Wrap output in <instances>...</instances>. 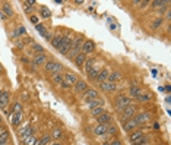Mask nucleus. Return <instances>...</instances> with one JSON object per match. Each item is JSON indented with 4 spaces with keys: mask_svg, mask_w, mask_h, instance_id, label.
<instances>
[{
    "mask_svg": "<svg viewBox=\"0 0 171 145\" xmlns=\"http://www.w3.org/2000/svg\"><path fill=\"white\" fill-rule=\"evenodd\" d=\"M63 78H65V82H67L69 85H70V84H76V81H77V76L75 75V73H66Z\"/></svg>",
    "mask_w": 171,
    "mask_h": 145,
    "instance_id": "18",
    "label": "nucleus"
},
{
    "mask_svg": "<svg viewBox=\"0 0 171 145\" xmlns=\"http://www.w3.org/2000/svg\"><path fill=\"white\" fill-rule=\"evenodd\" d=\"M31 47H32L34 51H37V53H40V54H43V53H44V47H41L40 44H35V43H32V44H31Z\"/></svg>",
    "mask_w": 171,
    "mask_h": 145,
    "instance_id": "32",
    "label": "nucleus"
},
{
    "mask_svg": "<svg viewBox=\"0 0 171 145\" xmlns=\"http://www.w3.org/2000/svg\"><path fill=\"white\" fill-rule=\"evenodd\" d=\"M19 134H21V136L25 139L27 136L32 135V129H31V126H29V125H25V126H22V129L19 130Z\"/></svg>",
    "mask_w": 171,
    "mask_h": 145,
    "instance_id": "16",
    "label": "nucleus"
},
{
    "mask_svg": "<svg viewBox=\"0 0 171 145\" xmlns=\"http://www.w3.org/2000/svg\"><path fill=\"white\" fill-rule=\"evenodd\" d=\"M10 119H12V125L13 126H19L21 122H22V113H15Z\"/></svg>",
    "mask_w": 171,
    "mask_h": 145,
    "instance_id": "20",
    "label": "nucleus"
},
{
    "mask_svg": "<svg viewBox=\"0 0 171 145\" xmlns=\"http://www.w3.org/2000/svg\"><path fill=\"white\" fill-rule=\"evenodd\" d=\"M21 34H27V29L23 28V27H19V28H18L16 31H15V32H13V35H15V37H16V35H21Z\"/></svg>",
    "mask_w": 171,
    "mask_h": 145,
    "instance_id": "37",
    "label": "nucleus"
},
{
    "mask_svg": "<svg viewBox=\"0 0 171 145\" xmlns=\"http://www.w3.org/2000/svg\"><path fill=\"white\" fill-rule=\"evenodd\" d=\"M85 62H86V54H83V53H81V54H77V56L75 57V63H76L77 66L83 65Z\"/></svg>",
    "mask_w": 171,
    "mask_h": 145,
    "instance_id": "24",
    "label": "nucleus"
},
{
    "mask_svg": "<svg viewBox=\"0 0 171 145\" xmlns=\"http://www.w3.org/2000/svg\"><path fill=\"white\" fill-rule=\"evenodd\" d=\"M165 91H167V92H170V91H171V87H170V85H167V87H165Z\"/></svg>",
    "mask_w": 171,
    "mask_h": 145,
    "instance_id": "47",
    "label": "nucleus"
},
{
    "mask_svg": "<svg viewBox=\"0 0 171 145\" xmlns=\"http://www.w3.org/2000/svg\"><path fill=\"white\" fill-rule=\"evenodd\" d=\"M50 43H51V45H53L54 49L59 50V49H60V45H61V35H54V37L51 38Z\"/></svg>",
    "mask_w": 171,
    "mask_h": 145,
    "instance_id": "21",
    "label": "nucleus"
},
{
    "mask_svg": "<svg viewBox=\"0 0 171 145\" xmlns=\"http://www.w3.org/2000/svg\"><path fill=\"white\" fill-rule=\"evenodd\" d=\"M0 16H2V19H6V18H7V15H5V13L2 12V13H0Z\"/></svg>",
    "mask_w": 171,
    "mask_h": 145,
    "instance_id": "46",
    "label": "nucleus"
},
{
    "mask_svg": "<svg viewBox=\"0 0 171 145\" xmlns=\"http://www.w3.org/2000/svg\"><path fill=\"white\" fill-rule=\"evenodd\" d=\"M60 87H61V88H65V89H67V88H70V85L67 84V82H65V81H63V82H61V84H60Z\"/></svg>",
    "mask_w": 171,
    "mask_h": 145,
    "instance_id": "43",
    "label": "nucleus"
},
{
    "mask_svg": "<svg viewBox=\"0 0 171 145\" xmlns=\"http://www.w3.org/2000/svg\"><path fill=\"white\" fill-rule=\"evenodd\" d=\"M50 145H60L59 142H54V144H50Z\"/></svg>",
    "mask_w": 171,
    "mask_h": 145,
    "instance_id": "50",
    "label": "nucleus"
},
{
    "mask_svg": "<svg viewBox=\"0 0 171 145\" xmlns=\"http://www.w3.org/2000/svg\"><path fill=\"white\" fill-rule=\"evenodd\" d=\"M99 88L102 89L104 92H114L117 89L116 84H113V82H108V81H104V82H101L99 84Z\"/></svg>",
    "mask_w": 171,
    "mask_h": 145,
    "instance_id": "6",
    "label": "nucleus"
},
{
    "mask_svg": "<svg viewBox=\"0 0 171 145\" xmlns=\"http://www.w3.org/2000/svg\"><path fill=\"white\" fill-rule=\"evenodd\" d=\"M161 23H162V19L160 18V19H156V21H155V22L152 23V28H154V29H156V28H158V27L161 25Z\"/></svg>",
    "mask_w": 171,
    "mask_h": 145,
    "instance_id": "41",
    "label": "nucleus"
},
{
    "mask_svg": "<svg viewBox=\"0 0 171 145\" xmlns=\"http://www.w3.org/2000/svg\"><path fill=\"white\" fill-rule=\"evenodd\" d=\"M133 145H146V138H140L139 141H136V142H133Z\"/></svg>",
    "mask_w": 171,
    "mask_h": 145,
    "instance_id": "40",
    "label": "nucleus"
},
{
    "mask_svg": "<svg viewBox=\"0 0 171 145\" xmlns=\"http://www.w3.org/2000/svg\"><path fill=\"white\" fill-rule=\"evenodd\" d=\"M23 142H25V145H35L37 138H35L34 135H29V136H27V138L23 139Z\"/></svg>",
    "mask_w": 171,
    "mask_h": 145,
    "instance_id": "27",
    "label": "nucleus"
},
{
    "mask_svg": "<svg viewBox=\"0 0 171 145\" xmlns=\"http://www.w3.org/2000/svg\"><path fill=\"white\" fill-rule=\"evenodd\" d=\"M98 72H99L98 67H91V69H89L86 73H88V78L95 79V78H97V75H98Z\"/></svg>",
    "mask_w": 171,
    "mask_h": 145,
    "instance_id": "26",
    "label": "nucleus"
},
{
    "mask_svg": "<svg viewBox=\"0 0 171 145\" xmlns=\"http://www.w3.org/2000/svg\"><path fill=\"white\" fill-rule=\"evenodd\" d=\"M2 92H3V91H0V97H2Z\"/></svg>",
    "mask_w": 171,
    "mask_h": 145,
    "instance_id": "51",
    "label": "nucleus"
},
{
    "mask_svg": "<svg viewBox=\"0 0 171 145\" xmlns=\"http://www.w3.org/2000/svg\"><path fill=\"white\" fill-rule=\"evenodd\" d=\"M35 28H37V31H38V32L41 34L44 38L47 37V34H48V32H47V29H45V27L43 25V23H37V25H35Z\"/></svg>",
    "mask_w": 171,
    "mask_h": 145,
    "instance_id": "25",
    "label": "nucleus"
},
{
    "mask_svg": "<svg viewBox=\"0 0 171 145\" xmlns=\"http://www.w3.org/2000/svg\"><path fill=\"white\" fill-rule=\"evenodd\" d=\"M149 119H151V114H149L148 112H140V113L138 114V116L135 117V120L138 122V125H142V123L148 122Z\"/></svg>",
    "mask_w": 171,
    "mask_h": 145,
    "instance_id": "9",
    "label": "nucleus"
},
{
    "mask_svg": "<svg viewBox=\"0 0 171 145\" xmlns=\"http://www.w3.org/2000/svg\"><path fill=\"white\" fill-rule=\"evenodd\" d=\"M111 120V117L107 114V113H102V114H99V116H97V122L99 123V125H108Z\"/></svg>",
    "mask_w": 171,
    "mask_h": 145,
    "instance_id": "12",
    "label": "nucleus"
},
{
    "mask_svg": "<svg viewBox=\"0 0 171 145\" xmlns=\"http://www.w3.org/2000/svg\"><path fill=\"white\" fill-rule=\"evenodd\" d=\"M94 132H95V135H105L107 134V125H98L94 129Z\"/></svg>",
    "mask_w": 171,
    "mask_h": 145,
    "instance_id": "23",
    "label": "nucleus"
},
{
    "mask_svg": "<svg viewBox=\"0 0 171 145\" xmlns=\"http://www.w3.org/2000/svg\"><path fill=\"white\" fill-rule=\"evenodd\" d=\"M151 72H152V75H154V76H156V75H158V72H156V69H152Z\"/></svg>",
    "mask_w": 171,
    "mask_h": 145,
    "instance_id": "45",
    "label": "nucleus"
},
{
    "mask_svg": "<svg viewBox=\"0 0 171 145\" xmlns=\"http://www.w3.org/2000/svg\"><path fill=\"white\" fill-rule=\"evenodd\" d=\"M70 49H72V38L69 35H61V45L59 49V51L61 54H67Z\"/></svg>",
    "mask_w": 171,
    "mask_h": 145,
    "instance_id": "3",
    "label": "nucleus"
},
{
    "mask_svg": "<svg viewBox=\"0 0 171 145\" xmlns=\"http://www.w3.org/2000/svg\"><path fill=\"white\" fill-rule=\"evenodd\" d=\"M82 98L85 101H89V100H94V98H98V92L92 88H88L86 91H83L82 94Z\"/></svg>",
    "mask_w": 171,
    "mask_h": 145,
    "instance_id": "7",
    "label": "nucleus"
},
{
    "mask_svg": "<svg viewBox=\"0 0 171 145\" xmlns=\"http://www.w3.org/2000/svg\"><path fill=\"white\" fill-rule=\"evenodd\" d=\"M136 106H127L124 110H122V114H120V120H122L123 123L124 122H127V120H130L133 116H135V113H136Z\"/></svg>",
    "mask_w": 171,
    "mask_h": 145,
    "instance_id": "2",
    "label": "nucleus"
},
{
    "mask_svg": "<svg viewBox=\"0 0 171 145\" xmlns=\"http://www.w3.org/2000/svg\"><path fill=\"white\" fill-rule=\"evenodd\" d=\"M7 138H9V134L7 132H3V134L0 135V145H3L7 142Z\"/></svg>",
    "mask_w": 171,
    "mask_h": 145,
    "instance_id": "35",
    "label": "nucleus"
},
{
    "mask_svg": "<svg viewBox=\"0 0 171 145\" xmlns=\"http://www.w3.org/2000/svg\"><path fill=\"white\" fill-rule=\"evenodd\" d=\"M41 15H43L44 18H50L51 16V12H50L47 7H41Z\"/></svg>",
    "mask_w": 171,
    "mask_h": 145,
    "instance_id": "36",
    "label": "nucleus"
},
{
    "mask_svg": "<svg viewBox=\"0 0 171 145\" xmlns=\"http://www.w3.org/2000/svg\"><path fill=\"white\" fill-rule=\"evenodd\" d=\"M136 126H138V122H136L135 119H130V120L123 123V130H124V132H130V130H133Z\"/></svg>",
    "mask_w": 171,
    "mask_h": 145,
    "instance_id": "10",
    "label": "nucleus"
},
{
    "mask_svg": "<svg viewBox=\"0 0 171 145\" xmlns=\"http://www.w3.org/2000/svg\"><path fill=\"white\" fill-rule=\"evenodd\" d=\"M21 110H22V104H21V103H15V104L12 106V113H13V114H15V113H22Z\"/></svg>",
    "mask_w": 171,
    "mask_h": 145,
    "instance_id": "31",
    "label": "nucleus"
},
{
    "mask_svg": "<svg viewBox=\"0 0 171 145\" xmlns=\"http://www.w3.org/2000/svg\"><path fill=\"white\" fill-rule=\"evenodd\" d=\"M95 44L91 41V40H88V41H83V45H82V50H83V54H88V53H91V51L94 50Z\"/></svg>",
    "mask_w": 171,
    "mask_h": 145,
    "instance_id": "11",
    "label": "nucleus"
},
{
    "mask_svg": "<svg viewBox=\"0 0 171 145\" xmlns=\"http://www.w3.org/2000/svg\"><path fill=\"white\" fill-rule=\"evenodd\" d=\"M29 21H31L32 23H35V25H37V23H38V18H37V16H34V15H32V16L29 18Z\"/></svg>",
    "mask_w": 171,
    "mask_h": 145,
    "instance_id": "42",
    "label": "nucleus"
},
{
    "mask_svg": "<svg viewBox=\"0 0 171 145\" xmlns=\"http://www.w3.org/2000/svg\"><path fill=\"white\" fill-rule=\"evenodd\" d=\"M108 145H122V142H120L119 139H116V141H113V142H110Z\"/></svg>",
    "mask_w": 171,
    "mask_h": 145,
    "instance_id": "44",
    "label": "nucleus"
},
{
    "mask_svg": "<svg viewBox=\"0 0 171 145\" xmlns=\"http://www.w3.org/2000/svg\"><path fill=\"white\" fill-rule=\"evenodd\" d=\"M82 45H83V38L82 37H76V38L72 41V49L67 53V57H69V59H75L77 54H81Z\"/></svg>",
    "mask_w": 171,
    "mask_h": 145,
    "instance_id": "1",
    "label": "nucleus"
},
{
    "mask_svg": "<svg viewBox=\"0 0 171 145\" xmlns=\"http://www.w3.org/2000/svg\"><path fill=\"white\" fill-rule=\"evenodd\" d=\"M3 72V67H2V65H0V73Z\"/></svg>",
    "mask_w": 171,
    "mask_h": 145,
    "instance_id": "49",
    "label": "nucleus"
},
{
    "mask_svg": "<svg viewBox=\"0 0 171 145\" xmlns=\"http://www.w3.org/2000/svg\"><path fill=\"white\" fill-rule=\"evenodd\" d=\"M3 132H6V129H3V128H0V135L3 134Z\"/></svg>",
    "mask_w": 171,
    "mask_h": 145,
    "instance_id": "48",
    "label": "nucleus"
},
{
    "mask_svg": "<svg viewBox=\"0 0 171 145\" xmlns=\"http://www.w3.org/2000/svg\"><path fill=\"white\" fill-rule=\"evenodd\" d=\"M45 62H47V56L43 53V54H38V56L34 59V65H35V66H40V65H44Z\"/></svg>",
    "mask_w": 171,
    "mask_h": 145,
    "instance_id": "22",
    "label": "nucleus"
},
{
    "mask_svg": "<svg viewBox=\"0 0 171 145\" xmlns=\"http://www.w3.org/2000/svg\"><path fill=\"white\" fill-rule=\"evenodd\" d=\"M130 94H132L133 97H138V95L140 94V88H139V87H135V85H133L132 88H130Z\"/></svg>",
    "mask_w": 171,
    "mask_h": 145,
    "instance_id": "34",
    "label": "nucleus"
},
{
    "mask_svg": "<svg viewBox=\"0 0 171 145\" xmlns=\"http://www.w3.org/2000/svg\"><path fill=\"white\" fill-rule=\"evenodd\" d=\"M9 101H10V94L6 92V91H3V92H2V97H0V109L5 110L6 106L9 104Z\"/></svg>",
    "mask_w": 171,
    "mask_h": 145,
    "instance_id": "8",
    "label": "nucleus"
},
{
    "mask_svg": "<svg viewBox=\"0 0 171 145\" xmlns=\"http://www.w3.org/2000/svg\"><path fill=\"white\" fill-rule=\"evenodd\" d=\"M86 104H88L89 109H95V107H101V106H104V101H102V100H99V98H94V100L86 101Z\"/></svg>",
    "mask_w": 171,
    "mask_h": 145,
    "instance_id": "14",
    "label": "nucleus"
},
{
    "mask_svg": "<svg viewBox=\"0 0 171 145\" xmlns=\"http://www.w3.org/2000/svg\"><path fill=\"white\" fill-rule=\"evenodd\" d=\"M130 138V142H136V141H139L140 138H144V132L142 130H135V132H132V135L129 136Z\"/></svg>",
    "mask_w": 171,
    "mask_h": 145,
    "instance_id": "17",
    "label": "nucleus"
},
{
    "mask_svg": "<svg viewBox=\"0 0 171 145\" xmlns=\"http://www.w3.org/2000/svg\"><path fill=\"white\" fill-rule=\"evenodd\" d=\"M120 78H122V73L120 72H111V73H108L107 81H108V82H113V84H116V81H119Z\"/></svg>",
    "mask_w": 171,
    "mask_h": 145,
    "instance_id": "19",
    "label": "nucleus"
},
{
    "mask_svg": "<svg viewBox=\"0 0 171 145\" xmlns=\"http://www.w3.org/2000/svg\"><path fill=\"white\" fill-rule=\"evenodd\" d=\"M136 98H138V101H139V103H148V101L151 100V97H149V94H139L138 97H136Z\"/></svg>",
    "mask_w": 171,
    "mask_h": 145,
    "instance_id": "29",
    "label": "nucleus"
},
{
    "mask_svg": "<svg viewBox=\"0 0 171 145\" xmlns=\"http://www.w3.org/2000/svg\"><path fill=\"white\" fill-rule=\"evenodd\" d=\"M45 69H47L48 72L59 73L61 70V65L57 63V62H47V63H45Z\"/></svg>",
    "mask_w": 171,
    "mask_h": 145,
    "instance_id": "5",
    "label": "nucleus"
},
{
    "mask_svg": "<svg viewBox=\"0 0 171 145\" xmlns=\"http://www.w3.org/2000/svg\"><path fill=\"white\" fill-rule=\"evenodd\" d=\"M94 63H95V59H88V60L83 63V66H85V70L88 72L91 67H94Z\"/></svg>",
    "mask_w": 171,
    "mask_h": 145,
    "instance_id": "30",
    "label": "nucleus"
},
{
    "mask_svg": "<svg viewBox=\"0 0 171 145\" xmlns=\"http://www.w3.org/2000/svg\"><path fill=\"white\" fill-rule=\"evenodd\" d=\"M130 103H132V100H130L129 97L122 95V97L116 98V109L119 110V112H122V110H124L127 106H130Z\"/></svg>",
    "mask_w": 171,
    "mask_h": 145,
    "instance_id": "4",
    "label": "nucleus"
},
{
    "mask_svg": "<svg viewBox=\"0 0 171 145\" xmlns=\"http://www.w3.org/2000/svg\"><path fill=\"white\" fill-rule=\"evenodd\" d=\"M0 123H2V119H0Z\"/></svg>",
    "mask_w": 171,
    "mask_h": 145,
    "instance_id": "52",
    "label": "nucleus"
},
{
    "mask_svg": "<svg viewBox=\"0 0 171 145\" xmlns=\"http://www.w3.org/2000/svg\"><path fill=\"white\" fill-rule=\"evenodd\" d=\"M86 89H88V85H86L85 81H76V84H75V91L76 92H83Z\"/></svg>",
    "mask_w": 171,
    "mask_h": 145,
    "instance_id": "13",
    "label": "nucleus"
},
{
    "mask_svg": "<svg viewBox=\"0 0 171 145\" xmlns=\"http://www.w3.org/2000/svg\"><path fill=\"white\" fill-rule=\"evenodd\" d=\"M102 113H104V109H102V106L101 107H95V109H91V114H92V116H99V114H102Z\"/></svg>",
    "mask_w": 171,
    "mask_h": 145,
    "instance_id": "28",
    "label": "nucleus"
},
{
    "mask_svg": "<svg viewBox=\"0 0 171 145\" xmlns=\"http://www.w3.org/2000/svg\"><path fill=\"white\" fill-rule=\"evenodd\" d=\"M53 81H54L56 84L60 85L61 82H63V76H61L60 73H53Z\"/></svg>",
    "mask_w": 171,
    "mask_h": 145,
    "instance_id": "33",
    "label": "nucleus"
},
{
    "mask_svg": "<svg viewBox=\"0 0 171 145\" xmlns=\"http://www.w3.org/2000/svg\"><path fill=\"white\" fill-rule=\"evenodd\" d=\"M108 70H107V69H102V70H99L98 72V75H97V81H98L99 84H101V82H104V81H107V78H108Z\"/></svg>",
    "mask_w": 171,
    "mask_h": 145,
    "instance_id": "15",
    "label": "nucleus"
},
{
    "mask_svg": "<svg viewBox=\"0 0 171 145\" xmlns=\"http://www.w3.org/2000/svg\"><path fill=\"white\" fill-rule=\"evenodd\" d=\"M53 136H54V138H57V139H59V138H61V136H63V132H61L60 129H56L54 132H53Z\"/></svg>",
    "mask_w": 171,
    "mask_h": 145,
    "instance_id": "39",
    "label": "nucleus"
},
{
    "mask_svg": "<svg viewBox=\"0 0 171 145\" xmlns=\"http://www.w3.org/2000/svg\"><path fill=\"white\" fill-rule=\"evenodd\" d=\"M3 13L5 15H12V7L9 5H5L3 6Z\"/></svg>",
    "mask_w": 171,
    "mask_h": 145,
    "instance_id": "38",
    "label": "nucleus"
}]
</instances>
